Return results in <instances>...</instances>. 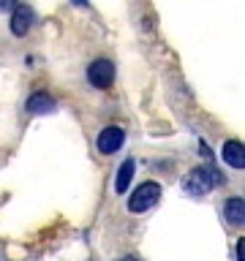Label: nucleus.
<instances>
[{
	"mask_svg": "<svg viewBox=\"0 0 245 261\" xmlns=\"http://www.w3.org/2000/svg\"><path fill=\"white\" fill-rule=\"evenodd\" d=\"M122 142H126V130H122L120 125H106L101 134H98V152L101 155H114L122 147Z\"/></svg>",
	"mask_w": 245,
	"mask_h": 261,
	"instance_id": "20e7f679",
	"label": "nucleus"
},
{
	"mask_svg": "<svg viewBox=\"0 0 245 261\" xmlns=\"http://www.w3.org/2000/svg\"><path fill=\"white\" fill-rule=\"evenodd\" d=\"M158 199H161V185L158 182H142L134 193H131L128 210L131 212H147Z\"/></svg>",
	"mask_w": 245,
	"mask_h": 261,
	"instance_id": "7ed1b4c3",
	"label": "nucleus"
},
{
	"mask_svg": "<svg viewBox=\"0 0 245 261\" xmlns=\"http://www.w3.org/2000/svg\"><path fill=\"white\" fill-rule=\"evenodd\" d=\"M226 220L232 226H242L245 223V199L242 196H232V199H226Z\"/></svg>",
	"mask_w": 245,
	"mask_h": 261,
	"instance_id": "6e6552de",
	"label": "nucleus"
},
{
	"mask_svg": "<svg viewBox=\"0 0 245 261\" xmlns=\"http://www.w3.org/2000/svg\"><path fill=\"white\" fill-rule=\"evenodd\" d=\"M237 261H245V240L240 237V242H237Z\"/></svg>",
	"mask_w": 245,
	"mask_h": 261,
	"instance_id": "9d476101",
	"label": "nucleus"
},
{
	"mask_svg": "<svg viewBox=\"0 0 245 261\" xmlns=\"http://www.w3.org/2000/svg\"><path fill=\"white\" fill-rule=\"evenodd\" d=\"M224 182H226V177L220 174L218 169L196 166V169L188 171V177H185V191L191 196H204V193H210L215 185H224Z\"/></svg>",
	"mask_w": 245,
	"mask_h": 261,
	"instance_id": "f257e3e1",
	"label": "nucleus"
},
{
	"mask_svg": "<svg viewBox=\"0 0 245 261\" xmlns=\"http://www.w3.org/2000/svg\"><path fill=\"white\" fill-rule=\"evenodd\" d=\"M33 19H36V11H33V6H28V3H16L14 14H11V33L22 38L24 33L30 30Z\"/></svg>",
	"mask_w": 245,
	"mask_h": 261,
	"instance_id": "39448f33",
	"label": "nucleus"
},
{
	"mask_svg": "<svg viewBox=\"0 0 245 261\" xmlns=\"http://www.w3.org/2000/svg\"><path fill=\"white\" fill-rule=\"evenodd\" d=\"M120 261H139V258H136V256H122Z\"/></svg>",
	"mask_w": 245,
	"mask_h": 261,
	"instance_id": "f8f14e48",
	"label": "nucleus"
},
{
	"mask_svg": "<svg viewBox=\"0 0 245 261\" xmlns=\"http://www.w3.org/2000/svg\"><path fill=\"white\" fill-rule=\"evenodd\" d=\"M16 3H11V0H0V11H8V8H14Z\"/></svg>",
	"mask_w": 245,
	"mask_h": 261,
	"instance_id": "9b49d317",
	"label": "nucleus"
},
{
	"mask_svg": "<svg viewBox=\"0 0 245 261\" xmlns=\"http://www.w3.org/2000/svg\"><path fill=\"white\" fill-rule=\"evenodd\" d=\"M220 158H224L229 166L242 169L245 166V144L237 142V139H229V142L224 144V150H220Z\"/></svg>",
	"mask_w": 245,
	"mask_h": 261,
	"instance_id": "0eeeda50",
	"label": "nucleus"
},
{
	"mask_svg": "<svg viewBox=\"0 0 245 261\" xmlns=\"http://www.w3.org/2000/svg\"><path fill=\"white\" fill-rule=\"evenodd\" d=\"M134 171H136V161L126 158V161H122V166L117 169V177H114V191L126 193L128 185H131V179H134Z\"/></svg>",
	"mask_w": 245,
	"mask_h": 261,
	"instance_id": "1a4fd4ad",
	"label": "nucleus"
},
{
	"mask_svg": "<svg viewBox=\"0 0 245 261\" xmlns=\"http://www.w3.org/2000/svg\"><path fill=\"white\" fill-rule=\"evenodd\" d=\"M24 109H28L30 114H52L57 109V101L49 93H44V90H38V93H33L28 98V103H24Z\"/></svg>",
	"mask_w": 245,
	"mask_h": 261,
	"instance_id": "423d86ee",
	"label": "nucleus"
},
{
	"mask_svg": "<svg viewBox=\"0 0 245 261\" xmlns=\"http://www.w3.org/2000/svg\"><path fill=\"white\" fill-rule=\"evenodd\" d=\"M87 82L98 90H109L114 85V63L106 57H98L87 65Z\"/></svg>",
	"mask_w": 245,
	"mask_h": 261,
	"instance_id": "f03ea898",
	"label": "nucleus"
}]
</instances>
